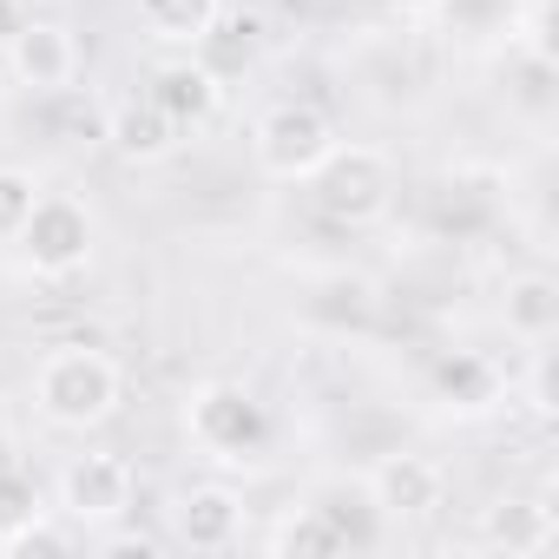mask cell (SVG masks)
<instances>
[{
  "label": "cell",
  "instance_id": "cell-1",
  "mask_svg": "<svg viewBox=\"0 0 559 559\" xmlns=\"http://www.w3.org/2000/svg\"><path fill=\"white\" fill-rule=\"evenodd\" d=\"M119 402H126V376H119V362H112L106 349H93V343H60V349H47L40 369H34V408H40V421L60 428V435H93V428H106V421L119 415Z\"/></svg>",
  "mask_w": 559,
  "mask_h": 559
},
{
  "label": "cell",
  "instance_id": "cell-2",
  "mask_svg": "<svg viewBox=\"0 0 559 559\" xmlns=\"http://www.w3.org/2000/svg\"><path fill=\"white\" fill-rule=\"evenodd\" d=\"M185 435H191V448H198L204 461L243 467V461H257V454L270 448V408H263L243 382L211 376V382H198V389L185 395Z\"/></svg>",
  "mask_w": 559,
  "mask_h": 559
},
{
  "label": "cell",
  "instance_id": "cell-3",
  "mask_svg": "<svg viewBox=\"0 0 559 559\" xmlns=\"http://www.w3.org/2000/svg\"><path fill=\"white\" fill-rule=\"evenodd\" d=\"M93 250H99V217H93V204L73 198V191H40L34 217H27L21 237H14L21 270H34L40 284H67V276H80V270L93 263Z\"/></svg>",
  "mask_w": 559,
  "mask_h": 559
},
{
  "label": "cell",
  "instance_id": "cell-4",
  "mask_svg": "<svg viewBox=\"0 0 559 559\" xmlns=\"http://www.w3.org/2000/svg\"><path fill=\"white\" fill-rule=\"evenodd\" d=\"M330 152H336V119L310 99H284L250 126V158L276 185H310Z\"/></svg>",
  "mask_w": 559,
  "mask_h": 559
},
{
  "label": "cell",
  "instance_id": "cell-5",
  "mask_svg": "<svg viewBox=\"0 0 559 559\" xmlns=\"http://www.w3.org/2000/svg\"><path fill=\"white\" fill-rule=\"evenodd\" d=\"M132 493H139L132 461H126V454H106V448H86V454H73V461L60 467V480H53V513H60L67 526H80V533H106V526H119V520L132 513Z\"/></svg>",
  "mask_w": 559,
  "mask_h": 559
},
{
  "label": "cell",
  "instance_id": "cell-6",
  "mask_svg": "<svg viewBox=\"0 0 559 559\" xmlns=\"http://www.w3.org/2000/svg\"><path fill=\"white\" fill-rule=\"evenodd\" d=\"M310 185H317V204L330 224H376L395 198V158L382 145H343L336 139V152L317 165Z\"/></svg>",
  "mask_w": 559,
  "mask_h": 559
},
{
  "label": "cell",
  "instance_id": "cell-7",
  "mask_svg": "<svg viewBox=\"0 0 559 559\" xmlns=\"http://www.w3.org/2000/svg\"><path fill=\"white\" fill-rule=\"evenodd\" d=\"M362 487H369V500H376V513H382L389 526L435 520L441 500H448V474H441V461H428V454H415V448L382 454V461L362 474Z\"/></svg>",
  "mask_w": 559,
  "mask_h": 559
},
{
  "label": "cell",
  "instance_id": "cell-8",
  "mask_svg": "<svg viewBox=\"0 0 559 559\" xmlns=\"http://www.w3.org/2000/svg\"><path fill=\"white\" fill-rule=\"evenodd\" d=\"M0 60H8L14 86H27V93H67L80 80V40L60 21H21V34L8 40Z\"/></svg>",
  "mask_w": 559,
  "mask_h": 559
},
{
  "label": "cell",
  "instance_id": "cell-9",
  "mask_svg": "<svg viewBox=\"0 0 559 559\" xmlns=\"http://www.w3.org/2000/svg\"><path fill=\"white\" fill-rule=\"evenodd\" d=\"M145 99H152L178 132H198V126H211V119H217V106H224V80H217L198 53H171V60H158V67H152Z\"/></svg>",
  "mask_w": 559,
  "mask_h": 559
},
{
  "label": "cell",
  "instance_id": "cell-10",
  "mask_svg": "<svg viewBox=\"0 0 559 559\" xmlns=\"http://www.w3.org/2000/svg\"><path fill=\"white\" fill-rule=\"evenodd\" d=\"M171 539L185 552H230L243 539V500L224 487V480H204V487H185L178 513H171Z\"/></svg>",
  "mask_w": 559,
  "mask_h": 559
},
{
  "label": "cell",
  "instance_id": "cell-11",
  "mask_svg": "<svg viewBox=\"0 0 559 559\" xmlns=\"http://www.w3.org/2000/svg\"><path fill=\"white\" fill-rule=\"evenodd\" d=\"M178 139H185V132H178L145 93H139V99H119V106L106 112V145H112L126 165H165V158L178 152Z\"/></svg>",
  "mask_w": 559,
  "mask_h": 559
},
{
  "label": "cell",
  "instance_id": "cell-12",
  "mask_svg": "<svg viewBox=\"0 0 559 559\" xmlns=\"http://www.w3.org/2000/svg\"><path fill=\"white\" fill-rule=\"evenodd\" d=\"M552 539H559V520H552V507H539V500H493V507L480 513V546H493V552H507V559L552 552Z\"/></svg>",
  "mask_w": 559,
  "mask_h": 559
},
{
  "label": "cell",
  "instance_id": "cell-13",
  "mask_svg": "<svg viewBox=\"0 0 559 559\" xmlns=\"http://www.w3.org/2000/svg\"><path fill=\"white\" fill-rule=\"evenodd\" d=\"M500 323H507V336H520V343H552V330H559V284H552L546 270L513 276L507 297H500Z\"/></svg>",
  "mask_w": 559,
  "mask_h": 559
},
{
  "label": "cell",
  "instance_id": "cell-14",
  "mask_svg": "<svg viewBox=\"0 0 559 559\" xmlns=\"http://www.w3.org/2000/svg\"><path fill=\"white\" fill-rule=\"evenodd\" d=\"M276 559H330V552H343V533L310 507V500H297V507H284V520L270 526V539H263Z\"/></svg>",
  "mask_w": 559,
  "mask_h": 559
},
{
  "label": "cell",
  "instance_id": "cell-15",
  "mask_svg": "<svg viewBox=\"0 0 559 559\" xmlns=\"http://www.w3.org/2000/svg\"><path fill=\"white\" fill-rule=\"evenodd\" d=\"M217 14H224L217 0H139V21H145L152 40H165V47H198Z\"/></svg>",
  "mask_w": 559,
  "mask_h": 559
},
{
  "label": "cell",
  "instance_id": "cell-16",
  "mask_svg": "<svg viewBox=\"0 0 559 559\" xmlns=\"http://www.w3.org/2000/svg\"><path fill=\"white\" fill-rule=\"evenodd\" d=\"M40 513H53L47 493H40V480L21 474V467H0V546H8L21 526H34Z\"/></svg>",
  "mask_w": 559,
  "mask_h": 559
},
{
  "label": "cell",
  "instance_id": "cell-17",
  "mask_svg": "<svg viewBox=\"0 0 559 559\" xmlns=\"http://www.w3.org/2000/svg\"><path fill=\"white\" fill-rule=\"evenodd\" d=\"M40 191H47V185H40L27 165H0V243H14V237H21V224L34 217Z\"/></svg>",
  "mask_w": 559,
  "mask_h": 559
},
{
  "label": "cell",
  "instance_id": "cell-18",
  "mask_svg": "<svg viewBox=\"0 0 559 559\" xmlns=\"http://www.w3.org/2000/svg\"><path fill=\"white\" fill-rule=\"evenodd\" d=\"M73 533L80 526H53V513H40L34 526H21L8 546H0V552H8V559H34V552H73Z\"/></svg>",
  "mask_w": 559,
  "mask_h": 559
},
{
  "label": "cell",
  "instance_id": "cell-19",
  "mask_svg": "<svg viewBox=\"0 0 559 559\" xmlns=\"http://www.w3.org/2000/svg\"><path fill=\"white\" fill-rule=\"evenodd\" d=\"M99 546H106V552H139V559H152L165 539H152V533H112V526H106V533H99Z\"/></svg>",
  "mask_w": 559,
  "mask_h": 559
},
{
  "label": "cell",
  "instance_id": "cell-20",
  "mask_svg": "<svg viewBox=\"0 0 559 559\" xmlns=\"http://www.w3.org/2000/svg\"><path fill=\"white\" fill-rule=\"evenodd\" d=\"M21 21H27V8H21V0H0V53H8V40L21 34Z\"/></svg>",
  "mask_w": 559,
  "mask_h": 559
}]
</instances>
